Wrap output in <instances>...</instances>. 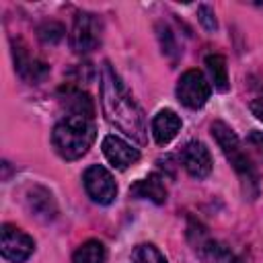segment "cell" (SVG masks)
Listing matches in <instances>:
<instances>
[{
	"label": "cell",
	"mask_w": 263,
	"mask_h": 263,
	"mask_svg": "<svg viewBox=\"0 0 263 263\" xmlns=\"http://www.w3.org/2000/svg\"><path fill=\"white\" fill-rule=\"evenodd\" d=\"M205 68L210 72V78L214 82V88L220 92H226L230 82H228V68H226V60L220 53H210L205 58Z\"/></svg>",
	"instance_id": "2e32d148"
},
{
	"label": "cell",
	"mask_w": 263,
	"mask_h": 263,
	"mask_svg": "<svg viewBox=\"0 0 263 263\" xmlns=\"http://www.w3.org/2000/svg\"><path fill=\"white\" fill-rule=\"evenodd\" d=\"M60 103H62V107L66 109L68 115L88 117V119H92V115H95L92 99L86 92H82L74 86H62L60 88Z\"/></svg>",
	"instance_id": "8fae6325"
},
{
	"label": "cell",
	"mask_w": 263,
	"mask_h": 263,
	"mask_svg": "<svg viewBox=\"0 0 263 263\" xmlns=\"http://www.w3.org/2000/svg\"><path fill=\"white\" fill-rule=\"evenodd\" d=\"M37 33H39V39L43 43H58L64 37V27L55 21H45L43 25H39Z\"/></svg>",
	"instance_id": "d6986e66"
},
{
	"label": "cell",
	"mask_w": 263,
	"mask_h": 263,
	"mask_svg": "<svg viewBox=\"0 0 263 263\" xmlns=\"http://www.w3.org/2000/svg\"><path fill=\"white\" fill-rule=\"evenodd\" d=\"M14 64H16L18 74H21L23 78L31 80V82L43 80V78L47 76V72H49V68H47L43 62L29 58V53H27L25 49H14Z\"/></svg>",
	"instance_id": "9a60e30c"
},
{
	"label": "cell",
	"mask_w": 263,
	"mask_h": 263,
	"mask_svg": "<svg viewBox=\"0 0 263 263\" xmlns=\"http://www.w3.org/2000/svg\"><path fill=\"white\" fill-rule=\"evenodd\" d=\"M160 43H162V53H171V51H175V53H179V49H177V45H175V41H173V33H171V29L168 27H164V29H160Z\"/></svg>",
	"instance_id": "44dd1931"
},
{
	"label": "cell",
	"mask_w": 263,
	"mask_h": 263,
	"mask_svg": "<svg viewBox=\"0 0 263 263\" xmlns=\"http://www.w3.org/2000/svg\"><path fill=\"white\" fill-rule=\"evenodd\" d=\"M129 195L136 199H150L154 203H164L166 201V187L158 175H150L146 179L136 181L129 187Z\"/></svg>",
	"instance_id": "5bb4252c"
},
{
	"label": "cell",
	"mask_w": 263,
	"mask_h": 263,
	"mask_svg": "<svg viewBox=\"0 0 263 263\" xmlns=\"http://www.w3.org/2000/svg\"><path fill=\"white\" fill-rule=\"evenodd\" d=\"M247 142L251 144V148H255L259 152V156L263 158V132H251Z\"/></svg>",
	"instance_id": "603a6c76"
},
{
	"label": "cell",
	"mask_w": 263,
	"mask_h": 263,
	"mask_svg": "<svg viewBox=\"0 0 263 263\" xmlns=\"http://www.w3.org/2000/svg\"><path fill=\"white\" fill-rule=\"evenodd\" d=\"M105 257L107 253L101 240H86L76 249L72 263H105Z\"/></svg>",
	"instance_id": "e0dca14e"
},
{
	"label": "cell",
	"mask_w": 263,
	"mask_h": 263,
	"mask_svg": "<svg viewBox=\"0 0 263 263\" xmlns=\"http://www.w3.org/2000/svg\"><path fill=\"white\" fill-rule=\"evenodd\" d=\"M210 82L199 70H187L177 82V99L189 109H201L210 99Z\"/></svg>",
	"instance_id": "5b68a950"
},
{
	"label": "cell",
	"mask_w": 263,
	"mask_h": 263,
	"mask_svg": "<svg viewBox=\"0 0 263 263\" xmlns=\"http://www.w3.org/2000/svg\"><path fill=\"white\" fill-rule=\"evenodd\" d=\"M179 129H181V117L173 109H162L152 119V136L160 146L168 144L179 134Z\"/></svg>",
	"instance_id": "7c38bea8"
},
{
	"label": "cell",
	"mask_w": 263,
	"mask_h": 263,
	"mask_svg": "<svg viewBox=\"0 0 263 263\" xmlns=\"http://www.w3.org/2000/svg\"><path fill=\"white\" fill-rule=\"evenodd\" d=\"M82 183H84V189L88 193V197L101 205H109L115 197H117V185H115V179L113 175L101 166V164H92L84 171L82 175Z\"/></svg>",
	"instance_id": "8992f818"
},
{
	"label": "cell",
	"mask_w": 263,
	"mask_h": 263,
	"mask_svg": "<svg viewBox=\"0 0 263 263\" xmlns=\"http://www.w3.org/2000/svg\"><path fill=\"white\" fill-rule=\"evenodd\" d=\"M101 103L111 125H115L119 132H123L140 144L146 142L144 113L109 62H105L101 70Z\"/></svg>",
	"instance_id": "6da1fadb"
},
{
	"label": "cell",
	"mask_w": 263,
	"mask_h": 263,
	"mask_svg": "<svg viewBox=\"0 0 263 263\" xmlns=\"http://www.w3.org/2000/svg\"><path fill=\"white\" fill-rule=\"evenodd\" d=\"M103 154L107 156V160L115 166V168H127L132 164H136L140 160V150L134 148L129 142H125L119 136H105L103 140Z\"/></svg>",
	"instance_id": "30bf717a"
},
{
	"label": "cell",
	"mask_w": 263,
	"mask_h": 263,
	"mask_svg": "<svg viewBox=\"0 0 263 263\" xmlns=\"http://www.w3.org/2000/svg\"><path fill=\"white\" fill-rule=\"evenodd\" d=\"M212 136L218 142L220 150L224 152L226 160L236 171V175H238V179L242 183L245 195L255 199L257 193H259V175H257V168H255L253 160L249 158L247 150L242 148V142L238 140V136L224 121H214L212 123Z\"/></svg>",
	"instance_id": "7a4b0ae2"
},
{
	"label": "cell",
	"mask_w": 263,
	"mask_h": 263,
	"mask_svg": "<svg viewBox=\"0 0 263 263\" xmlns=\"http://www.w3.org/2000/svg\"><path fill=\"white\" fill-rule=\"evenodd\" d=\"M27 203H29V210L33 212V216H37L41 220H53L58 214L55 199L45 187H39V185L31 187L27 193Z\"/></svg>",
	"instance_id": "4fadbf2b"
},
{
	"label": "cell",
	"mask_w": 263,
	"mask_h": 263,
	"mask_svg": "<svg viewBox=\"0 0 263 263\" xmlns=\"http://www.w3.org/2000/svg\"><path fill=\"white\" fill-rule=\"evenodd\" d=\"M251 111L259 121H263V90L251 99Z\"/></svg>",
	"instance_id": "7402d4cb"
},
{
	"label": "cell",
	"mask_w": 263,
	"mask_h": 263,
	"mask_svg": "<svg viewBox=\"0 0 263 263\" xmlns=\"http://www.w3.org/2000/svg\"><path fill=\"white\" fill-rule=\"evenodd\" d=\"M129 263H166V259L154 245H138L132 253Z\"/></svg>",
	"instance_id": "ac0fdd59"
},
{
	"label": "cell",
	"mask_w": 263,
	"mask_h": 263,
	"mask_svg": "<svg viewBox=\"0 0 263 263\" xmlns=\"http://www.w3.org/2000/svg\"><path fill=\"white\" fill-rule=\"evenodd\" d=\"M103 37V23L92 12H78L72 25L70 43L76 53H90L101 45Z\"/></svg>",
	"instance_id": "277c9868"
},
{
	"label": "cell",
	"mask_w": 263,
	"mask_h": 263,
	"mask_svg": "<svg viewBox=\"0 0 263 263\" xmlns=\"http://www.w3.org/2000/svg\"><path fill=\"white\" fill-rule=\"evenodd\" d=\"M35 251V240L16 226L4 224L0 230V253L10 263H25Z\"/></svg>",
	"instance_id": "52a82bcc"
},
{
	"label": "cell",
	"mask_w": 263,
	"mask_h": 263,
	"mask_svg": "<svg viewBox=\"0 0 263 263\" xmlns=\"http://www.w3.org/2000/svg\"><path fill=\"white\" fill-rule=\"evenodd\" d=\"M95 142V123L88 117L66 115L51 132L55 152L66 160H76L88 152Z\"/></svg>",
	"instance_id": "3957f363"
},
{
	"label": "cell",
	"mask_w": 263,
	"mask_h": 263,
	"mask_svg": "<svg viewBox=\"0 0 263 263\" xmlns=\"http://www.w3.org/2000/svg\"><path fill=\"white\" fill-rule=\"evenodd\" d=\"M181 162L185 171L195 179H205L212 173V154L205 148V144L191 140L181 150Z\"/></svg>",
	"instance_id": "9c48e42d"
},
{
	"label": "cell",
	"mask_w": 263,
	"mask_h": 263,
	"mask_svg": "<svg viewBox=\"0 0 263 263\" xmlns=\"http://www.w3.org/2000/svg\"><path fill=\"white\" fill-rule=\"evenodd\" d=\"M197 18H199V23L203 25V29H205V31H216V29H218V23H216V16H214V10H212L210 6L201 4V6L197 8Z\"/></svg>",
	"instance_id": "ffe728a7"
},
{
	"label": "cell",
	"mask_w": 263,
	"mask_h": 263,
	"mask_svg": "<svg viewBox=\"0 0 263 263\" xmlns=\"http://www.w3.org/2000/svg\"><path fill=\"white\" fill-rule=\"evenodd\" d=\"M189 240H191L195 253L205 263H232L230 249H226L222 242L214 240L199 224H191L189 226Z\"/></svg>",
	"instance_id": "ba28073f"
}]
</instances>
